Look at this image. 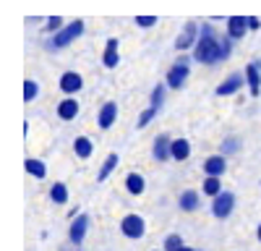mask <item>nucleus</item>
<instances>
[{
  "instance_id": "a878e982",
  "label": "nucleus",
  "mask_w": 261,
  "mask_h": 251,
  "mask_svg": "<svg viewBox=\"0 0 261 251\" xmlns=\"http://www.w3.org/2000/svg\"><path fill=\"white\" fill-rule=\"evenodd\" d=\"M37 92H39L37 81H24V99H27V102H32V99L37 97Z\"/></svg>"
},
{
  "instance_id": "b1692460",
  "label": "nucleus",
  "mask_w": 261,
  "mask_h": 251,
  "mask_svg": "<svg viewBox=\"0 0 261 251\" xmlns=\"http://www.w3.org/2000/svg\"><path fill=\"white\" fill-rule=\"evenodd\" d=\"M201 191L206 194V196H217V194H222V183H220V178L217 175H206V181H204V186H201Z\"/></svg>"
},
{
  "instance_id": "bb28decb",
  "label": "nucleus",
  "mask_w": 261,
  "mask_h": 251,
  "mask_svg": "<svg viewBox=\"0 0 261 251\" xmlns=\"http://www.w3.org/2000/svg\"><path fill=\"white\" fill-rule=\"evenodd\" d=\"M162 99H165V87L160 84V87H154V94H151V108H157V110H160Z\"/></svg>"
},
{
  "instance_id": "dca6fc26",
  "label": "nucleus",
  "mask_w": 261,
  "mask_h": 251,
  "mask_svg": "<svg viewBox=\"0 0 261 251\" xmlns=\"http://www.w3.org/2000/svg\"><path fill=\"white\" fill-rule=\"evenodd\" d=\"M118 39H110L107 42V47H105V55H102V63H105V68H115L118 66Z\"/></svg>"
},
{
  "instance_id": "f8f14e48",
  "label": "nucleus",
  "mask_w": 261,
  "mask_h": 251,
  "mask_svg": "<svg viewBox=\"0 0 261 251\" xmlns=\"http://www.w3.org/2000/svg\"><path fill=\"white\" fill-rule=\"evenodd\" d=\"M81 76L79 73H73V71H68V73H63L60 76V89L65 92V94H76L79 89H81Z\"/></svg>"
},
{
  "instance_id": "aec40b11",
  "label": "nucleus",
  "mask_w": 261,
  "mask_h": 251,
  "mask_svg": "<svg viewBox=\"0 0 261 251\" xmlns=\"http://www.w3.org/2000/svg\"><path fill=\"white\" fill-rule=\"evenodd\" d=\"M73 152L81 157V160H86V157H92V152H94V144L86 139V136H79L76 141H73Z\"/></svg>"
},
{
  "instance_id": "a211bd4d",
  "label": "nucleus",
  "mask_w": 261,
  "mask_h": 251,
  "mask_svg": "<svg viewBox=\"0 0 261 251\" xmlns=\"http://www.w3.org/2000/svg\"><path fill=\"white\" fill-rule=\"evenodd\" d=\"M188 157H191V144H188V139H175V141H172V160L183 162V160H188Z\"/></svg>"
},
{
  "instance_id": "9d476101",
  "label": "nucleus",
  "mask_w": 261,
  "mask_h": 251,
  "mask_svg": "<svg viewBox=\"0 0 261 251\" xmlns=\"http://www.w3.org/2000/svg\"><path fill=\"white\" fill-rule=\"evenodd\" d=\"M118 120V105L115 102H105L102 110H99V129H110V126Z\"/></svg>"
},
{
  "instance_id": "cd10ccee",
  "label": "nucleus",
  "mask_w": 261,
  "mask_h": 251,
  "mask_svg": "<svg viewBox=\"0 0 261 251\" xmlns=\"http://www.w3.org/2000/svg\"><path fill=\"white\" fill-rule=\"evenodd\" d=\"M154 115H157V108H151V105H149V110H144L141 118H139V129H144V126H146L151 118H154Z\"/></svg>"
},
{
  "instance_id": "0eeeda50",
  "label": "nucleus",
  "mask_w": 261,
  "mask_h": 251,
  "mask_svg": "<svg viewBox=\"0 0 261 251\" xmlns=\"http://www.w3.org/2000/svg\"><path fill=\"white\" fill-rule=\"evenodd\" d=\"M188 73H191V68L186 66V63H175V66L167 71V84H170L172 89H180L183 81L188 79Z\"/></svg>"
},
{
  "instance_id": "7c9ffc66",
  "label": "nucleus",
  "mask_w": 261,
  "mask_h": 251,
  "mask_svg": "<svg viewBox=\"0 0 261 251\" xmlns=\"http://www.w3.org/2000/svg\"><path fill=\"white\" fill-rule=\"evenodd\" d=\"M238 149V139H227L225 146H222V152H235Z\"/></svg>"
},
{
  "instance_id": "c756f323",
  "label": "nucleus",
  "mask_w": 261,
  "mask_h": 251,
  "mask_svg": "<svg viewBox=\"0 0 261 251\" xmlns=\"http://www.w3.org/2000/svg\"><path fill=\"white\" fill-rule=\"evenodd\" d=\"M60 24H63V18H60V16H53V18L47 21V32H60Z\"/></svg>"
},
{
  "instance_id": "2f4dec72",
  "label": "nucleus",
  "mask_w": 261,
  "mask_h": 251,
  "mask_svg": "<svg viewBox=\"0 0 261 251\" xmlns=\"http://www.w3.org/2000/svg\"><path fill=\"white\" fill-rule=\"evenodd\" d=\"M258 27H261V18H256V16H251V18H248V29H253V32H256Z\"/></svg>"
},
{
  "instance_id": "6e6552de",
  "label": "nucleus",
  "mask_w": 261,
  "mask_h": 251,
  "mask_svg": "<svg viewBox=\"0 0 261 251\" xmlns=\"http://www.w3.org/2000/svg\"><path fill=\"white\" fill-rule=\"evenodd\" d=\"M241 87H243V73H230V76L220 84V87H217V94L227 97V94H235Z\"/></svg>"
},
{
  "instance_id": "7ed1b4c3",
  "label": "nucleus",
  "mask_w": 261,
  "mask_h": 251,
  "mask_svg": "<svg viewBox=\"0 0 261 251\" xmlns=\"http://www.w3.org/2000/svg\"><path fill=\"white\" fill-rule=\"evenodd\" d=\"M120 230H123L125 238L139 241V238H144V233H146V222H144L141 215H125V217L120 220Z\"/></svg>"
},
{
  "instance_id": "72a5a7b5",
  "label": "nucleus",
  "mask_w": 261,
  "mask_h": 251,
  "mask_svg": "<svg viewBox=\"0 0 261 251\" xmlns=\"http://www.w3.org/2000/svg\"><path fill=\"white\" fill-rule=\"evenodd\" d=\"M180 251H196V248H188V246H183V248H180Z\"/></svg>"
},
{
  "instance_id": "412c9836",
  "label": "nucleus",
  "mask_w": 261,
  "mask_h": 251,
  "mask_svg": "<svg viewBox=\"0 0 261 251\" xmlns=\"http://www.w3.org/2000/svg\"><path fill=\"white\" fill-rule=\"evenodd\" d=\"M24 167H27V173H29V175H34V178H45V175H47V165L42 162V160L29 157V160L24 162Z\"/></svg>"
},
{
  "instance_id": "2eb2a0df",
  "label": "nucleus",
  "mask_w": 261,
  "mask_h": 251,
  "mask_svg": "<svg viewBox=\"0 0 261 251\" xmlns=\"http://www.w3.org/2000/svg\"><path fill=\"white\" fill-rule=\"evenodd\" d=\"M246 79H248V89L253 97H258L261 92V73H258V63H248V68H246Z\"/></svg>"
},
{
  "instance_id": "f03ea898",
  "label": "nucleus",
  "mask_w": 261,
  "mask_h": 251,
  "mask_svg": "<svg viewBox=\"0 0 261 251\" xmlns=\"http://www.w3.org/2000/svg\"><path fill=\"white\" fill-rule=\"evenodd\" d=\"M84 34V21L81 18H76V21H71L65 29H60L55 37H53V42H50V47H55V50H60V47H65V45H71V42L76 39V37H81Z\"/></svg>"
},
{
  "instance_id": "6ab92c4d",
  "label": "nucleus",
  "mask_w": 261,
  "mask_h": 251,
  "mask_svg": "<svg viewBox=\"0 0 261 251\" xmlns=\"http://www.w3.org/2000/svg\"><path fill=\"white\" fill-rule=\"evenodd\" d=\"M125 188H128V194L139 196V194H144L146 183H144V178H141L139 173H128V178H125Z\"/></svg>"
},
{
  "instance_id": "f3484780",
  "label": "nucleus",
  "mask_w": 261,
  "mask_h": 251,
  "mask_svg": "<svg viewBox=\"0 0 261 251\" xmlns=\"http://www.w3.org/2000/svg\"><path fill=\"white\" fill-rule=\"evenodd\" d=\"M58 115H60L63 120H73V118L79 115V102H76V99H63V102L58 105Z\"/></svg>"
},
{
  "instance_id": "393cba45",
  "label": "nucleus",
  "mask_w": 261,
  "mask_h": 251,
  "mask_svg": "<svg viewBox=\"0 0 261 251\" xmlns=\"http://www.w3.org/2000/svg\"><path fill=\"white\" fill-rule=\"evenodd\" d=\"M180 248H183V238L178 233H170L165 238V251H180Z\"/></svg>"
},
{
  "instance_id": "4be33fe9",
  "label": "nucleus",
  "mask_w": 261,
  "mask_h": 251,
  "mask_svg": "<svg viewBox=\"0 0 261 251\" xmlns=\"http://www.w3.org/2000/svg\"><path fill=\"white\" fill-rule=\"evenodd\" d=\"M115 165H118V155L115 152H110L105 157V162H102V167H99V173H97V181L102 183V181H107V175H110L113 170H115Z\"/></svg>"
},
{
  "instance_id": "1a4fd4ad",
  "label": "nucleus",
  "mask_w": 261,
  "mask_h": 251,
  "mask_svg": "<svg viewBox=\"0 0 261 251\" xmlns=\"http://www.w3.org/2000/svg\"><path fill=\"white\" fill-rule=\"evenodd\" d=\"M248 32V18L246 16H230L227 18V34L230 39H241Z\"/></svg>"
},
{
  "instance_id": "ddd939ff",
  "label": "nucleus",
  "mask_w": 261,
  "mask_h": 251,
  "mask_svg": "<svg viewBox=\"0 0 261 251\" xmlns=\"http://www.w3.org/2000/svg\"><path fill=\"white\" fill-rule=\"evenodd\" d=\"M196 32H199V27H196V24H186L183 32H180V37L175 39V47H178V50H188V47H193Z\"/></svg>"
},
{
  "instance_id": "f704fd0d",
  "label": "nucleus",
  "mask_w": 261,
  "mask_h": 251,
  "mask_svg": "<svg viewBox=\"0 0 261 251\" xmlns=\"http://www.w3.org/2000/svg\"><path fill=\"white\" fill-rule=\"evenodd\" d=\"M162 251H165V248H162Z\"/></svg>"
},
{
  "instance_id": "5701e85b",
  "label": "nucleus",
  "mask_w": 261,
  "mask_h": 251,
  "mask_svg": "<svg viewBox=\"0 0 261 251\" xmlns=\"http://www.w3.org/2000/svg\"><path fill=\"white\" fill-rule=\"evenodd\" d=\"M50 199L55 202V204H68V186L65 183H53V188H50Z\"/></svg>"
},
{
  "instance_id": "423d86ee",
  "label": "nucleus",
  "mask_w": 261,
  "mask_h": 251,
  "mask_svg": "<svg viewBox=\"0 0 261 251\" xmlns=\"http://www.w3.org/2000/svg\"><path fill=\"white\" fill-rule=\"evenodd\" d=\"M151 155H154V160L157 162H167L170 157H172V141H170V136H157L154 139V149H151Z\"/></svg>"
},
{
  "instance_id": "39448f33",
  "label": "nucleus",
  "mask_w": 261,
  "mask_h": 251,
  "mask_svg": "<svg viewBox=\"0 0 261 251\" xmlns=\"http://www.w3.org/2000/svg\"><path fill=\"white\" fill-rule=\"evenodd\" d=\"M86 233H89V215H76V220H73L71 228H68L71 243H73V246H81L84 238H86Z\"/></svg>"
},
{
  "instance_id": "c85d7f7f",
  "label": "nucleus",
  "mask_w": 261,
  "mask_h": 251,
  "mask_svg": "<svg viewBox=\"0 0 261 251\" xmlns=\"http://www.w3.org/2000/svg\"><path fill=\"white\" fill-rule=\"evenodd\" d=\"M136 24H139L141 29H149V27L157 24V18H154V16H136Z\"/></svg>"
},
{
  "instance_id": "4468645a",
  "label": "nucleus",
  "mask_w": 261,
  "mask_h": 251,
  "mask_svg": "<svg viewBox=\"0 0 261 251\" xmlns=\"http://www.w3.org/2000/svg\"><path fill=\"white\" fill-rule=\"evenodd\" d=\"M178 204H180L183 212H196V209H199V204H201V196L196 194L193 188H188V191H183V194H180Z\"/></svg>"
},
{
  "instance_id": "f257e3e1",
  "label": "nucleus",
  "mask_w": 261,
  "mask_h": 251,
  "mask_svg": "<svg viewBox=\"0 0 261 251\" xmlns=\"http://www.w3.org/2000/svg\"><path fill=\"white\" fill-rule=\"evenodd\" d=\"M227 55H230L227 42H220V37H217V34L212 32V27H204L201 39L196 42L193 58L199 60V63H206V66H212V63L222 60V58H227Z\"/></svg>"
},
{
  "instance_id": "20e7f679",
  "label": "nucleus",
  "mask_w": 261,
  "mask_h": 251,
  "mask_svg": "<svg viewBox=\"0 0 261 251\" xmlns=\"http://www.w3.org/2000/svg\"><path fill=\"white\" fill-rule=\"evenodd\" d=\"M232 209H235V194H230V191H222V194H217V196L212 199V215H214L217 220L230 217Z\"/></svg>"
},
{
  "instance_id": "473e14b6",
  "label": "nucleus",
  "mask_w": 261,
  "mask_h": 251,
  "mask_svg": "<svg viewBox=\"0 0 261 251\" xmlns=\"http://www.w3.org/2000/svg\"><path fill=\"white\" fill-rule=\"evenodd\" d=\"M256 238H258V243H261V225L256 228Z\"/></svg>"
},
{
  "instance_id": "9b49d317",
  "label": "nucleus",
  "mask_w": 261,
  "mask_h": 251,
  "mask_svg": "<svg viewBox=\"0 0 261 251\" xmlns=\"http://www.w3.org/2000/svg\"><path fill=\"white\" fill-rule=\"evenodd\" d=\"M225 170H227V162H225L222 155L206 157V162H204V173H206V175H217V178H220Z\"/></svg>"
}]
</instances>
